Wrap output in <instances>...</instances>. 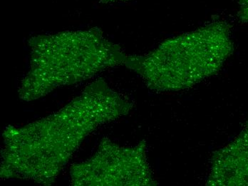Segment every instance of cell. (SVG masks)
Returning a JSON list of instances; mask_svg holds the SVG:
<instances>
[{"instance_id":"3957f363","label":"cell","mask_w":248,"mask_h":186,"mask_svg":"<svg viewBox=\"0 0 248 186\" xmlns=\"http://www.w3.org/2000/svg\"><path fill=\"white\" fill-rule=\"evenodd\" d=\"M207 185L248 186V120L231 143L213 154Z\"/></svg>"},{"instance_id":"277c9868","label":"cell","mask_w":248,"mask_h":186,"mask_svg":"<svg viewBox=\"0 0 248 186\" xmlns=\"http://www.w3.org/2000/svg\"><path fill=\"white\" fill-rule=\"evenodd\" d=\"M237 16L240 22L248 24V0L239 1Z\"/></svg>"},{"instance_id":"6da1fadb","label":"cell","mask_w":248,"mask_h":186,"mask_svg":"<svg viewBox=\"0 0 248 186\" xmlns=\"http://www.w3.org/2000/svg\"><path fill=\"white\" fill-rule=\"evenodd\" d=\"M233 51L231 25L217 19L164 41L146 55L128 56L125 66L153 89L178 92L218 73Z\"/></svg>"},{"instance_id":"5b68a950","label":"cell","mask_w":248,"mask_h":186,"mask_svg":"<svg viewBox=\"0 0 248 186\" xmlns=\"http://www.w3.org/2000/svg\"><path fill=\"white\" fill-rule=\"evenodd\" d=\"M101 2L106 3V4H108V3H115L119 2V1H126V0H100Z\"/></svg>"},{"instance_id":"7a4b0ae2","label":"cell","mask_w":248,"mask_h":186,"mask_svg":"<svg viewBox=\"0 0 248 186\" xmlns=\"http://www.w3.org/2000/svg\"><path fill=\"white\" fill-rule=\"evenodd\" d=\"M31 46L28 81L38 84L80 79L108 67L125 65L128 58L95 29L35 37Z\"/></svg>"}]
</instances>
